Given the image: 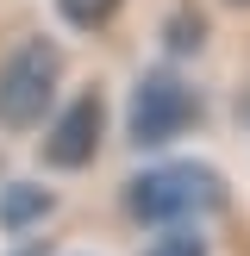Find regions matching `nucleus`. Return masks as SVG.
<instances>
[{
  "instance_id": "nucleus-7",
  "label": "nucleus",
  "mask_w": 250,
  "mask_h": 256,
  "mask_svg": "<svg viewBox=\"0 0 250 256\" xmlns=\"http://www.w3.org/2000/svg\"><path fill=\"white\" fill-rule=\"evenodd\" d=\"M144 256H212V244L194 232V219H188V225H156V238L144 244Z\"/></svg>"
},
{
  "instance_id": "nucleus-4",
  "label": "nucleus",
  "mask_w": 250,
  "mask_h": 256,
  "mask_svg": "<svg viewBox=\"0 0 250 256\" xmlns=\"http://www.w3.org/2000/svg\"><path fill=\"white\" fill-rule=\"evenodd\" d=\"M100 138H106V94L100 88H75L62 106H50L44 138H38V162L56 175H82L94 169Z\"/></svg>"
},
{
  "instance_id": "nucleus-9",
  "label": "nucleus",
  "mask_w": 250,
  "mask_h": 256,
  "mask_svg": "<svg viewBox=\"0 0 250 256\" xmlns=\"http://www.w3.org/2000/svg\"><path fill=\"white\" fill-rule=\"evenodd\" d=\"M232 6H250V0H232Z\"/></svg>"
},
{
  "instance_id": "nucleus-6",
  "label": "nucleus",
  "mask_w": 250,
  "mask_h": 256,
  "mask_svg": "<svg viewBox=\"0 0 250 256\" xmlns=\"http://www.w3.org/2000/svg\"><path fill=\"white\" fill-rule=\"evenodd\" d=\"M206 44V19H200L194 6H182L169 25H162V50H169V62H182V56H194V50Z\"/></svg>"
},
{
  "instance_id": "nucleus-8",
  "label": "nucleus",
  "mask_w": 250,
  "mask_h": 256,
  "mask_svg": "<svg viewBox=\"0 0 250 256\" xmlns=\"http://www.w3.org/2000/svg\"><path fill=\"white\" fill-rule=\"evenodd\" d=\"M125 0H56V12L75 25V32H106L112 19H119Z\"/></svg>"
},
{
  "instance_id": "nucleus-1",
  "label": "nucleus",
  "mask_w": 250,
  "mask_h": 256,
  "mask_svg": "<svg viewBox=\"0 0 250 256\" xmlns=\"http://www.w3.org/2000/svg\"><path fill=\"white\" fill-rule=\"evenodd\" d=\"M225 175L200 156H169V162H150L138 169L132 182L119 188V206L132 225L156 232V225H188V219H206V212H225Z\"/></svg>"
},
{
  "instance_id": "nucleus-2",
  "label": "nucleus",
  "mask_w": 250,
  "mask_h": 256,
  "mask_svg": "<svg viewBox=\"0 0 250 256\" xmlns=\"http://www.w3.org/2000/svg\"><path fill=\"white\" fill-rule=\"evenodd\" d=\"M206 119V94L188 82V69L175 62H156L132 82L125 94V144L132 150H169L175 138H188Z\"/></svg>"
},
{
  "instance_id": "nucleus-5",
  "label": "nucleus",
  "mask_w": 250,
  "mask_h": 256,
  "mask_svg": "<svg viewBox=\"0 0 250 256\" xmlns=\"http://www.w3.org/2000/svg\"><path fill=\"white\" fill-rule=\"evenodd\" d=\"M44 219H56V188L50 182H32V175L0 182V232L6 238H32Z\"/></svg>"
},
{
  "instance_id": "nucleus-3",
  "label": "nucleus",
  "mask_w": 250,
  "mask_h": 256,
  "mask_svg": "<svg viewBox=\"0 0 250 256\" xmlns=\"http://www.w3.org/2000/svg\"><path fill=\"white\" fill-rule=\"evenodd\" d=\"M62 94L56 38H19L0 62V132H38Z\"/></svg>"
}]
</instances>
